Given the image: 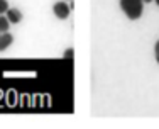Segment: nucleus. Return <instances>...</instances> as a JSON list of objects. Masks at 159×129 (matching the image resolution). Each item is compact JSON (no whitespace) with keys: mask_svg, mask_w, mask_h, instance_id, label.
Segmentation results:
<instances>
[{"mask_svg":"<svg viewBox=\"0 0 159 129\" xmlns=\"http://www.w3.org/2000/svg\"><path fill=\"white\" fill-rule=\"evenodd\" d=\"M64 2H71V0H64Z\"/></svg>","mask_w":159,"mask_h":129,"instance_id":"obj_11","label":"nucleus"},{"mask_svg":"<svg viewBox=\"0 0 159 129\" xmlns=\"http://www.w3.org/2000/svg\"><path fill=\"white\" fill-rule=\"evenodd\" d=\"M12 43H14V36H12V34L2 32V34H0V53L5 51V49L9 48Z\"/></svg>","mask_w":159,"mask_h":129,"instance_id":"obj_4","label":"nucleus"},{"mask_svg":"<svg viewBox=\"0 0 159 129\" xmlns=\"http://www.w3.org/2000/svg\"><path fill=\"white\" fill-rule=\"evenodd\" d=\"M10 27V22L5 16H0V32H7Z\"/></svg>","mask_w":159,"mask_h":129,"instance_id":"obj_5","label":"nucleus"},{"mask_svg":"<svg viewBox=\"0 0 159 129\" xmlns=\"http://www.w3.org/2000/svg\"><path fill=\"white\" fill-rule=\"evenodd\" d=\"M154 55H156V61L159 63V39L156 41V44H154Z\"/></svg>","mask_w":159,"mask_h":129,"instance_id":"obj_8","label":"nucleus"},{"mask_svg":"<svg viewBox=\"0 0 159 129\" xmlns=\"http://www.w3.org/2000/svg\"><path fill=\"white\" fill-rule=\"evenodd\" d=\"M52 12H54V16L58 19H68L71 14V7L68 5L66 2H56L54 5H52Z\"/></svg>","mask_w":159,"mask_h":129,"instance_id":"obj_2","label":"nucleus"},{"mask_svg":"<svg viewBox=\"0 0 159 129\" xmlns=\"http://www.w3.org/2000/svg\"><path fill=\"white\" fill-rule=\"evenodd\" d=\"M154 2H156V3H157V5H159V0H154Z\"/></svg>","mask_w":159,"mask_h":129,"instance_id":"obj_10","label":"nucleus"},{"mask_svg":"<svg viewBox=\"0 0 159 129\" xmlns=\"http://www.w3.org/2000/svg\"><path fill=\"white\" fill-rule=\"evenodd\" d=\"M9 2L7 0H0V16H5V12L9 10Z\"/></svg>","mask_w":159,"mask_h":129,"instance_id":"obj_6","label":"nucleus"},{"mask_svg":"<svg viewBox=\"0 0 159 129\" xmlns=\"http://www.w3.org/2000/svg\"><path fill=\"white\" fill-rule=\"evenodd\" d=\"M5 17L9 19L10 24H19V22L22 21V12L19 9H9L5 12Z\"/></svg>","mask_w":159,"mask_h":129,"instance_id":"obj_3","label":"nucleus"},{"mask_svg":"<svg viewBox=\"0 0 159 129\" xmlns=\"http://www.w3.org/2000/svg\"><path fill=\"white\" fill-rule=\"evenodd\" d=\"M120 9L130 21L141 19L144 12V0H120Z\"/></svg>","mask_w":159,"mask_h":129,"instance_id":"obj_1","label":"nucleus"},{"mask_svg":"<svg viewBox=\"0 0 159 129\" xmlns=\"http://www.w3.org/2000/svg\"><path fill=\"white\" fill-rule=\"evenodd\" d=\"M144 2H147V3H149V2H152V0H144Z\"/></svg>","mask_w":159,"mask_h":129,"instance_id":"obj_9","label":"nucleus"},{"mask_svg":"<svg viewBox=\"0 0 159 129\" xmlns=\"http://www.w3.org/2000/svg\"><path fill=\"white\" fill-rule=\"evenodd\" d=\"M0 34H2V32H0Z\"/></svg>","mask_w":159,"mask_h":129,"instance_id":"obj_12","label":"nucleus"},{"mask_svg":"<svg viewBox=\"0 0 159 129\" xmlns=\"http://www.w3.org/2000/svg\"><path fill=\"white\" fill-rule=\"evenodd\" d=\"M73 56H75V49L73 48H70V49L64 51V58H73Z\"/></svg>","mask_w":159,"mask_h":129,"instance_id":"obj_7","label":"nucleus"}]
</instances>
